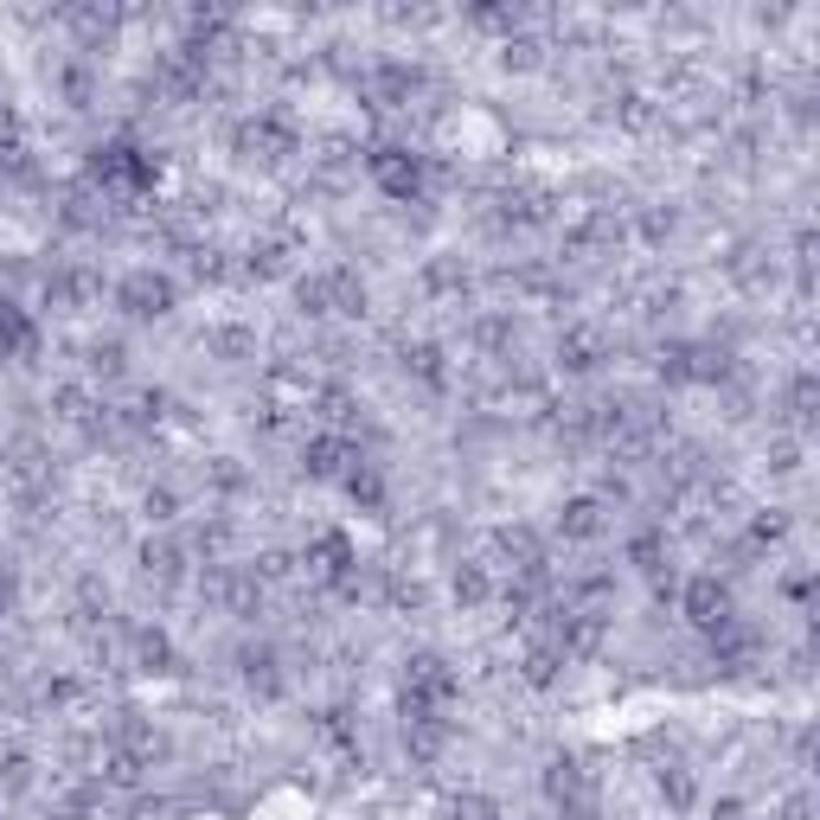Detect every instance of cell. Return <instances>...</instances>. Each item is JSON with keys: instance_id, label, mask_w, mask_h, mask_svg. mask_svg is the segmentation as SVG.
Instances as JSON below:
<instances>
[{"instance_id": "1", "label": "cell", "mask_w": 820, "mask_h": 820, "mask_svg": "<svg viewBox=\"0 0 820 820\" xmlns=\"http://www.w3.org/2000/svg\"><path fill=\"white\" fill-rule=\"evenodd\" d=\"M115 301H122L129 314H167V308H174V282L154 276V269H142V276H129V282L115 289Z\"/></svg>"}, {"instance_id": "2", "label": "cell", "mask_w": 820, "mask_h": 820, "mask_svg": "<svg viewBox=\"0 0 820 820\" xmlns=\"http://www.w3.org/2000/svg\"><path fill=\"white\" fill-rule=\"evenodd\" d=\"M686 616H692L699 629H718V622H731V597H724V584L699 577V584L686 590Z\"/></svg>"}, {"instance_id": "3", "label": "cell", "mask_w": 820, "mask_h": 820, "mask_svg": "<svg viewBox=\"0 0 820 820\" xmlns=\"http://www.w3.org/2000/svg\"><path fill=\"white\" fill-rule=\"evenodd\" d=\"M26 346H33V321H26L13 301H0V359H7V353H26Z\"/></svg>"}, {"instance_id": "4", "label": "cell", "mask_w": 820, "mask_h": 820, "mask_svg": "<svg viewBox=\"0 0 820 820\" xmlns=\"http://www.w3.org/2000/svg\"><path fill=\"white\" fill-rule=\"evenodd\" d=\"M602 500H570V507H564V532H570V539H597L602 532Z\"/></svg>"}, {"instance_id": "5", "label": "cell", "mask_w": 820, "mask_h": 820, "mask_svg": "<svg viewBox=\"0 0 820 820\" xmlns=\"http://www.w3.org/2000/svg\"><path fill=\"white\" fill-rule=\"evenodd\" d=\"M455 597H462V602H481L487 597V577L475 570V564H468V570H455Z\"/></svg>"}, {"instance_id": "6", "label": "cell", "mask_w": 820, "mask_h": 820, "mask_svg": "<svg viewBox=\"0 0 820 820\" xmlns=\"http://www.w3.org/2000/svg\"><path fill=\"white\" fill-rule=\"evenodd\" d=\"M455 820H500V815H494V801L468 795V801H455Z\"/></svg>"}]
</instances>
